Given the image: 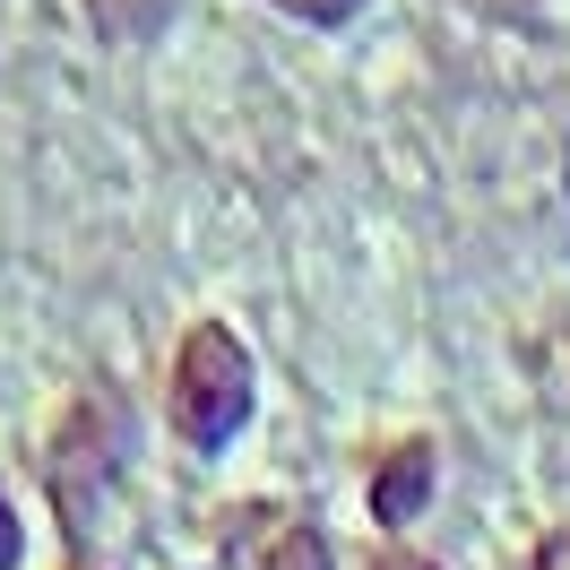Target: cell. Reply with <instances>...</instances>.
Returning a JSON list of instances; mask_svg holds the SVG:
<instances>
[{
    "instance_id": "6",
    "label": "cell",
    "mask_w": 570,
    "mask_h": 570,
    "mask_svg": "<svg viewBox=\"0 0 570 570\" xmlns=\"http://www.w3.org/2000/svg\"><path fill=\"white\" fill-rule=\"evenodd\" d=\"M18 553H27V535H18V510H9V493H0V570H18Z\"/></svg>"
},
{
    "instance_id": "4",
    "label": "cell",
    "mask_w": 570,
    "mask_h": 570,
    "mask_svg": "<svg viewBox=\"0 0 570 570\" xmlns=\"http://www.w3.org/2000/svg\"><path fill=\"white\" fill-rule=\"evenodd\" d=\"M268 570H328V535L321 528H285L277 553H268Z\"/></svg>"
},
{
    "instance_id": "8",
    "label": "cell",
    "mask_w": 570,
    "mask_h": 570,
    "mask_svg": "<svg viewBox=\"0 0 570 570\" xmlns=\"http://www.w3.org/2000/svg\"><path fill=\"white\" fill-rule=\"evenodd\" d=\"M372 570H441V562H424V553H390V562H372Z\"/></svg>"
},
{
    "instance_id": "5",
    "label": "cell",
    "mask_w": 570,
    "mask_h": 570,
    "mask_svg": "<svg viewBox=\"0 0 570 570\" xmlns=\"http://www.w3.org/2000/svg\"><path fill=\"white\" fill-rule=\"evenodd\" d=\"M277 9H285V18H303V27H346L363 0H277Z\"/></svg>"
},
{
    "instance_id": "7",
    "label": "cell",
    "mask_w": 570,
    "mask_h": 570,
    "mask_svg": "<svg viewBox=\"0 0 570 570\" xmlns=\"http://www.w3.org/2000/svg\"><path fill=\"white\" fill-rule=\"evenodd\" d=\"M528 570H570V528H553L544 544H535V562Z\"/></svg>"
},
{
    "instance_id": "3",
    "label": "cell",
    "mask_w": 570,
    "mask_h": 570,
    "mask_svg": "<svg viewBox=\"0 0 570 570\" xmlns=\"http://www.w3.org/2000/svg\"><path fill=\"white\" fill-rule=\"evenodd\" d=\"M424 501H432V450L406 441V450L381 466V484H372V519H381V528H406Z\"/></svg>"
},
{
    "instance_id": "1",
    "label": "cell",
    "mask_w": 570,
    "mask_h": 570,
    "mask_svg": "<svg viewBox=\"0 0 570 570\" xmlns=\"http://www.w3.org/2000/svg\"><path fill=\"white\" fill-rule=\"evenodd\" d=\"M250 406H259V372H250L243 337L225 321H199L181 337L174 355V424L190 450H225V441H243Z\"/></svg>"
},
{
    "instance_id": "2",
    "label": "cell",
    "mask_w": 570,
    "mask_h": 570,
    "mask_svg": "<svg viewBox=\"0 0 570 570\" xmlns=\"http://www.w3.org/2000/svg\"><path fill=\"white\" fill-rule=\"evenodd\" d=\"M112 475H121V415H112V397H87L52 441V501H61L70 535H96Z\"/></svg>"
}]
</instances>
